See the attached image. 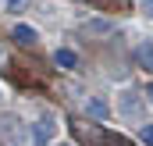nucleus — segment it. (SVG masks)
<instances>
[{
  "mask_svg": "<svg viewBox=\"0 0 153 146\" xmlns=\"http://www.w3.org/2000/svg\"><path fill=\"white\" fill-rule=\"evenodd\" d=\"M146 96H150V104H153V82H150V89H146Z\"/></svg>",
  "mask_w": 153,
  "mask_h": 146,
  "instance_id": "nucleus-9",
  "label": "nucleus"
},
{
  "mask_svg": "<svg viewBox=\"0 0 153 146\" xmlns=\"http://www.w3.org/2000/svg\"><path fill=\"white\" fill-rule=\"evenodd\" d=\"M135 61H139V68L153 72V43H143V46L135 50Z\"/></svg>",
  "mask_w": 153,
  "mask_h": 146,
  "instance_id": "nucleus-3",
  "label": "nucleus"
},
{
  "mask_svg": "<svg viewBox=\"0 0 153 146\" xmlns=\"http://www.w3.org/2000/svg\"><path fill=\"white\" fill-rule=\"evenodd\" d=\"M143 14H146V18H153V0H143Z\"/></svg>",
  "mask_w": 153,
  "mask_h": 146,
  "instance_id": "nucleus-8",
  "label": "nucleus"
},
{
  "mask_svg": "<svg viewBox=\"0 0 153 146\" xmlns=\"http://www.w3.org/2000/svg\"><path fill=\"white\" fill-rule=\"evenodd\" d=\"M0 7H4V11H11V14H18V11H25V7H29V0H0Z\"/></svg>",
  "mask_w": 153,
  "mask_h": 146,
  "instance_id": "nucleus-5",
  "label": "nucleus"
},
{
  "mask_svg": "<svg viewBox=\"0 0 153 146\" xmlns=\"http://www.w3.org/2000/svg\"><path fill=\"white\" fill-rule=\"evenodd\" d=\"M53 64H57V68H75V64H78V54H75V50H57V54H53Z\"/></svg>",
  "mask_w": 153,
  "mask_h": 146,
  "instance_id": "nucleus-4",
  "label": "nucleus"
},
{
  "mask_svg": "<svg viewBox=\"0 0 153 146\" xmlns=\"http://www.w3.org/2000/svg\"><path fill=\"white\" fill-rule=\"evenodd\" d=\"M53 121H57V114H53V110H46V114H39L36 128H32V143H36V146H43L46 139H50V132H53Z\"/></svg>",
  "mask_w": 153,
  "mask_h": 146,
  "instance_id": "nucleus-1",
  "label": "nucleus"
},
{
  "mask_svg": "<svg viewBox=\"0 0 153 146\" xmlns=\"http://www.w3.org/2000/svg\"><path fill=\"white\" fill-rule=\"evenodd\" d=\"M89 110H93L96 118H103V114H107V104H103V100H93V104H89Z\"/></svg>",
  "mask_w": 153,
  "mask_h": 146,
  "instance_id": "nucleus-7",
  "label": "nucleus"
},
{
  "mask_svg": "<svg viewBox=\"0 0 153 146\" xmlns=\"http://www.w3.org/2000/svg\"><path fill=\"white\" fill-rule=\"evenodd\" d=\"M11 39H14L18 46H36V43H39V32L29 29V25H14V29H11Z\"/></svg>",
  "mask_w": 153,
  "mask_h": 146,
  "instance_id": "nucleus-2",
  "label": "nucleus"
},
{
  "mask_svg": "<svg viewBox=\"0 0 153 146\" xmlns=\"http://www.w3.org/2000/svg\"><path fill=\"white\" fill-rule=\"evenodd\" d=\"M53 146H71V143H53Z\"/></svg>",
  "mask_w": 153,
  "mask_h": 146,
  "instance_id": "nucleus-10",
  "label": "nucleus"
},
{
  "mask_svg": "<svg viewBox=\"0 0 153 146\" xmlns=\"http://www.w3.org/2000/svg\"><path fill=\"white\" fill-rule=\"evenodd\" d=\"M139 139H143L146 146H153V121H146V125H143V132H139Z\"/></svg>",
  "mask_w": 153,
  "mask_h": 146,
  "instance_id": "nucleus-6",
  "label": "nucleus"
}]
</instances>
